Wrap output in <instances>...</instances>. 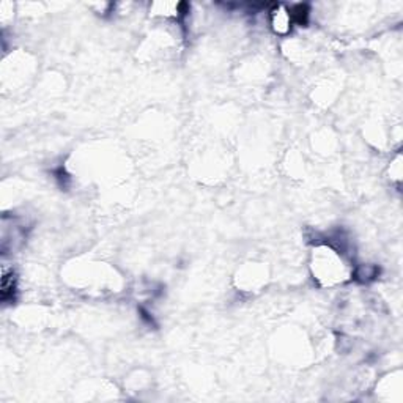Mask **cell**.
<instances>
[{
	"instance_id": "1",
	"label": "cell",
	"mask_w": 403,
	"mask_h": 403,
	"mask_svg": "<svg viewBox=\"0 0 403 403\" xmlns=\"http://www.w3.org/2000/svg\"><path fill=\"white\" fill-rule=\"evenodd\" d=\"M15 276H13V271L7 272L4 271V277H2V300H10L13 298L15 293Z\"/></svg>"
}]
</instances>
